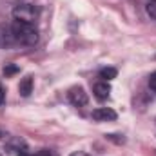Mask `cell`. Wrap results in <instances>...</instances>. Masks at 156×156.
I'll use <instances>...</instances> for the list:
<instances>
[{"mask_svg":"<svg viewBox=\"0 0 156 156\" xmlns=\"http://www.w3.org/2000/svg\"><path fill=\"white\" fill-rule=\"evenodd\" d=\"M11 31V38L22 45H35L38 42V31L33 24H26V22H18L15 20L9 27Z\"/></svg>","mask_w":156,"mask_h":156,"instance_id":"obj_1","label":"cell"},{"mask_svg":"<svg viewBox=\"0 0 156 156\" xmlns=\"http://www.w3.org/2000/svg\"><path fill=\"white\" fill-rule=\"evenodd\" d=\"M40 15V9L33 4H18L13 7V18L18 22H26V24H35Z\"/></svg>","mask_w":156,"mask_h":156,"instance_id":"obj_2","label":"cell"},{"mask_svg":"<svg viewBox=\"0 0 156 156\" xmlns=\"http://www.w3.org/2000/svg\"><path fill=\"white\" fill-rule=\"evenodd\" d=\"M67 100L75 107H82V105H85L89 102V96H87V93H85V89L82 85H75V87H71L67 91Z\"/></svg>","mask_w":156,"mask_h":156,"instance_id":"obj_3","label":"cell"},{"mask_svg":"<svg viewBox=\"0 0 156 156\" xmlns=\"http://www.w3.org/2000/svg\"><path fill=\"white\" fill-rule=\"evenodd\" d=\"M91 116H93L94 122H115L118 115L111 109V107H98V109L93 111Z\"/></svg>","mask_w":156,"mask_h":156,"instance_id":"obj_4","label":"cell"},{"mask_svg":"<svg viewBox=\"0 0 156 156\" xmlns=\"http://www.w3.org/2000/svg\"><path fill=\"white\" fill-rule=\"evenodd\" d=\"M109 93H111V85H109V82H105V80H100V82H96V83L93 85V94H94L98 100H107V98H109Z\"/></svg>","mask_w":156,"mask_h":156,"instance_id":"obj_5","label":"cell"},{"mask_svg":"<svg viewBox=\"0 0 156 156\" xmlns=\"http://www.w3.org/2000/svg\"><path fill=\"white\" fill-rule=\"evenodd\" d=\"M18 91L22 96H29L33 93V76H26L20 80V85H18Z\"/></svg>","mask_w":156,"mask_h":156,"instance_id":"obj_6","label":"cell"},{"mask_svg":"<svg viewBox=\"0 0 156 156\" xmlns=\"http://www.w3.org/2000/svg\"><path fill=\"white\" fill-rule=\"evenodd\" d=\"M116 75H118V71L115 67H104V69H100V73H98V76L102 78V80H105V82L116 78Z\"/></svg>","mask_w":156,"mask_h":156,"instance_id":"obj_7","label":"cell"},{"mask_svg":"<svg viewBox=\"0 0 156 156\" xmlns=\"http://www.w3.org/2000/svg\"><path fill=\"white\" fill-rule=\"evenodd\" d=\"M145 9H147V15H149L153 20H156V0H149L147 5H145Z\"/></svg>","mask_w":156,"mask_h":156,"instance_id":"obj_8","label":"cell"},{"mask_svg":"<svg viewBox=\"0 0 156 156\" xmlns=\"http://www.w3.org/2000/svg\"><path fill=\"white\" fill-rule=\"evenodd\" d=\"M16 71H18L16 66H7V67H4V75H5V76H11V75H15Z\"/></svg>","mask_w":156,"mask_h":156,"instance_id":"obj_9","label":"cell"},{"mask_svg":"<svg viewBox=\"0 0 156 156\" xmlns=\"http://www.w3.org/2000/svg\"><path fill=\"white\" fill-rule=\"evenodd\" d=\"M149 87H151V89L156 93V71L151 75V76H149Z\"/></svg>","mask_w":156,"mask_h":156,"instance_id":"obj_10","label":"cell"},{"mask_svg":"<svg viewBox=\"0 0 156 156\" xmlns=\"http://www.w3.org/2000/svg\"><path fill=\"white\" fill-rule=\"evenodd\" d=\"M4 104H5V87L0 82V105H4Z\"/></svg>","mask_w":156,"mask_h":156,"instance_id":"obj_11","label":"cell"},{"mask_svg":"<svg viewBox=\"0 0 156 156\" xmlns=\"http://www.w3.org/2000/svg\"><path fill=\"white\" fill-rule=\"evenodd\" d=\"M35 156H51V153H49L47 149H42V151H38Z\"/></svg>","mask_w":156,"mask_h":156,"instance_id":"obj_12","label":"cell"},{"mask_svg":"<svg viewBox=\"0 0 156 156\" xmlns=\"http://www.w3.org/2000/svg\"><path fill=\"white\" fill-rule=\"evenodd\" d=\"M69 156H91V154H87L83 151H76V153H73V154H69Z\"/></svg>","mask_w":156,"mask_h":156,"instance_id":"obj_13","label":"cell"},{"mask_svg":"<svg viewBox=\"0 0 156 156\" xmlns=\"http://www.w3.org/2000/svg\"><path fill=\"white\" fill-rule=\"evenodd\" d=\"M0 44H4V38H2V35H0Z\"/></svg>","mask_w":156,"mask_h":156,"instance_id":"obj_14","label":"cell"}]
</instances>
